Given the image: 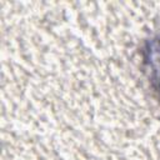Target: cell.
Returning a JSON list of instances; mask_svg holds the SVG:
<instances>
[{"label": "cell", "mask_w": 160, "mask_h": 160, "mask_svg": "<svg viewBox=\"0 0 160 160\" xmlns=\"http://www.w3.org/2000/svg\"><path fill=\"white\" fill-rule=\"evenodd\" d=\"M141 59L149 85L160 102V34L144 41L141 48Z\"/></svg>", "instance_id": "cell-1"}]
</instances>
